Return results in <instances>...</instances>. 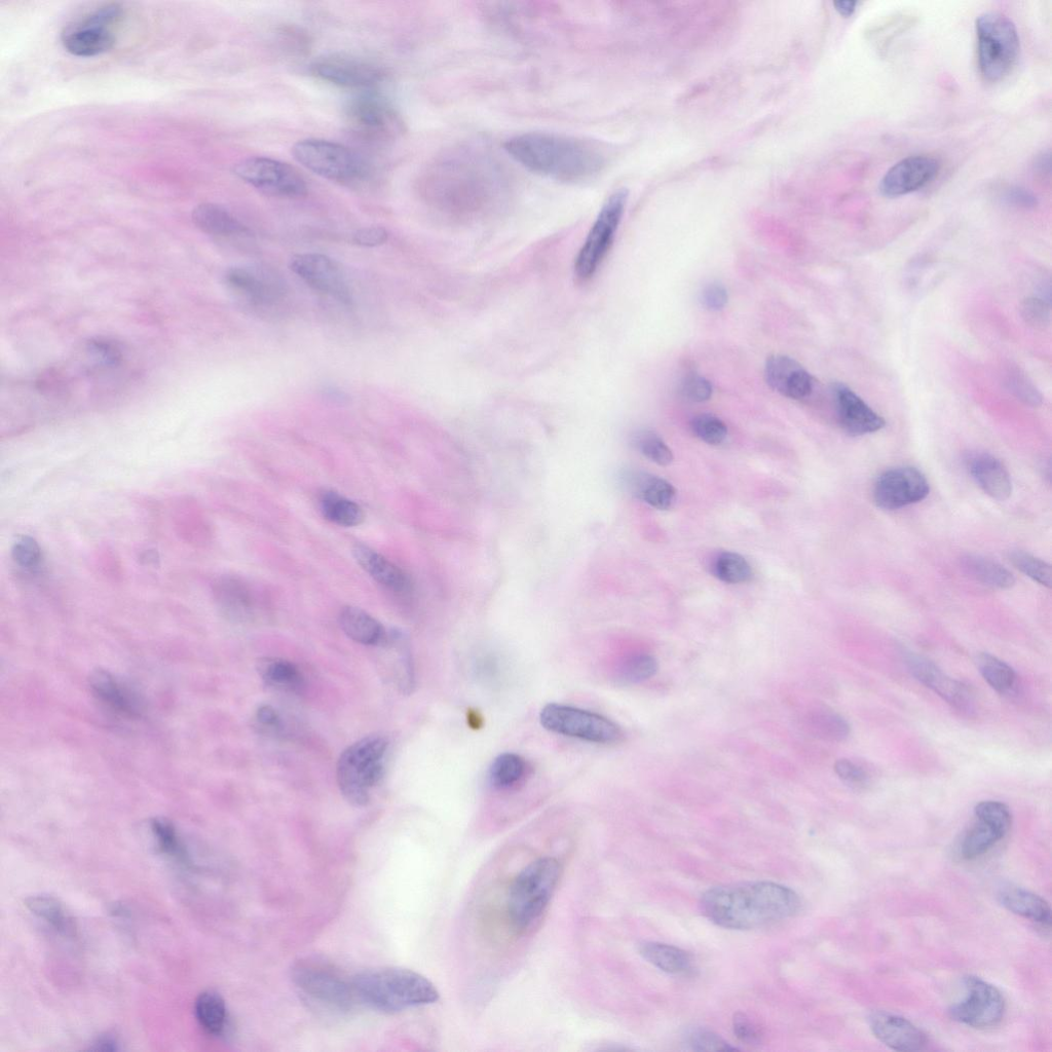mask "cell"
Listing matches in <instances>:
<instances>
[{"mask_svg":"<svg viewBox=\"0 0 1052 1052\" xmlns=\"http://www.w3.org/2000/svg\"><path fill=\"white\" fill-rule=\"evenodd\" d=\"M703 914L723 928L746 930L794 917L801 908L799 895L772 882L713 887L701 898Z\"/></svg>","mask_w":1052,"mask_h":1052,"instance_id":"6da1fadb","label":"cell"},{"mask_svg":"<svg viewBox=\"0 0 1052 1052\" xmlns=\"http://www.w3.org/2000/svg\"><path fill=\"white\" fill-rule=\"evenodd\" d=\"M505 149L525 169L560 182L591 180L606 166V156L596 143L552 133L515 136Z\"/></svg>","mask_w":1052,"mask_h":1052,"instance_id":"7a4b0ae2","label":"cell"},{"mask_svg":"<svg viewBox=\"0 0 1052 1052\" xmlns=\"http://www.w3.org/2000/svg\"><path fill=\"white\" fill-rule=\"evenodd\" d=\"M500 190V179L492 164L462 154L440 164L430 191L441 207L468 215L490 205Z\"/></svg>","mask_w":1052,"mask_h":1052,"instance_id":"3957f363","label":"cell"},{"mask_svg":"<svg viewBox=\"0 0 1052 1052\" xmlns=\"http://www.w3.org/2000/svg\"><path fill=\"white\" fill-rule=\"evenodd\" d=\"M353 984L360 1002L385 1013L433 1004L440 997L424 975L399 967L365 970L355 976Z\"/></svg>","mask_w":1052,"mask_h":1052,"instance_id":"277c9868","label":"cell"},{"mask_svg":"<svg viewBox=\"0 0 1052 1052\" xmlns=\"http://www.w3.org/2000/svg\"><path fill=\"white\" fill-rule=\"evenodd\" d=\"M562 867L553 857L539 858L526 866L511 883L507 913L513 930H532L545 914L560 881Z\"/></svg>","mask_w":1052,"mask_h":1052,"instance_id":"5b68a950","label":"cell"},{"mask_svg":"<svg viewBox=\"0 0 1052 1052\" xmlns=\"http://www.w3.org/2000/svg\"><path fill=\"white\" fill-rule=\"evenodd\" d=\"M386 737L372 735L349 746L336 766L338 787L353 806L364 807L371 799L385 772L389 750Z\"/></svg>","mask_w":1052,"mask_h":1052,"instance_id":"8992f818","label":"cell"},{"mask_svg":"<svg viewBox=\"0 0 1052 1052\" xmlns=\"http://www.w3.org/2000/svg\"><path fill=\"white\" fill-rule=\"evenodd\" d=\"M975 29L982 77L990 83L1004 80L1020 55L1017 26L1003 14L988 12L976 19Z\"/></svg>","mask_w":1052,"mask_h":1052,"instance_id":"52a82bcc","label":"cell"},{"mask_svg":"<svg viewBox=\"0 0 1052 1052\" xmlns=\"http://www.w3.org/2000/svg\"><path fill=\"white\" fill-rule=\"evenodd\" d=\"M292 980L300 994L327 1011L345 1013L359 1001L353 980L323 962H298L292 970Z\"/></svg>","mask_w":1052,"mask_h":1052,"instance_id":"ba28073f","label":"cell"},{"mask_svg":"<svg viewBox=\"0 0 1052 1052\" xmlns=\"http://www.w3.org/2000/svg\"><path fill=\"white\" fill-rule=\"evenodd\" d=\"M293 158L313 173L335 182L350 184L362 180L367 167L349 147L324 139H305L292 147Z\"/></svg>","mask_w":1052,"mask_h":1052,"instance_id":"9c48e42d","label":"cell"},{"mask_svg":"<svg viewBox=\"0 0 1052 1052\" xmlns=\"http://www.w3.org/2000/svg\"><path fill=\"white\" fill-rule=\"evenodd\" d=\"M119 4H107L67 26L61 35L64 49L77 57H96L116 45L115 25L123 18Z\"/></svg>","mask_w":1052,"mask_h":1052,"instance_id":"30bf717a","label":"cell"},{"mask_svg":"<svg viewBox=\"0 0 1052 1052\" xmlns=\"http://www.w3.org/2000/svg\"><path fill=\"white\" fill-rule=\"evenodd\" d=\"M627 200L628 192L619 190L601 208L576 258L575 276L578 281H589L603 263L615 240Z\"/></svg>","mask_w":1052,"mask_h":1052,"instance_id":"8fae6325","label":"cell"},{"mask_svg":"<svg viewBox=\"0 0 1052 1052\" xmlns=\"http://www.w3.org/2000/svg\"><path fill=\"white\" fill-rule=\"evenodd\" d=\"M540 721L550 732L597 744L616 743L623 737L620 727L611 720L567 705H546L541 711Z\"/></svg>","mask_w":1052,"mask_h":1052,"instance_id":"7c38bea8","label":"cell"},{"mask_svg":"<svg viewBox=\"0 0 1052 1052\" xmlns=\"http://www.w3.org/2000/svg\"><path fill=\"white\" fill-rule=\"evenodd\" d=\"M234 172L255 190L270 197L296 199L308 194L305 177L294 167L278 160L249 158L237 164Z\"/></svg>","mask_w":1052,"mask_h":1052,"instance_id":"4fadbf2b","label":"cell"},{"mask_svg":"<svg viewBox=\"0 0 1052 1052\" xmlns=\"http://www.w3.org/2000/svg\"><path fill=\"white\" fill-rule=\"evenodd\" d=\"M345 114L350 127L367 139L390 140L403 131L397 110L378 94L364 93L352 98Z\"/></svg>","mask_w":1052,"mask_h":1052,"instance_id":"5bb4252c","label":"cell"},{"mask_svg":"<svg viewBox=\"0 0 1052 1052\" xmlns=\"http://www.w3.org/2000/svg\"><path fill=\"white\" fill-rule=\"evenodd\" d=\"M964 985L966 996L950 1008L951 1018L974 1029L998 1026L1005 1013V1000L1001 992L976 976H967Z\"/></svg>","mask_w":1052,"mask_h":1052,"instance_id":"9a60e30c","label":"cell"},{"mask_svg":"<svg viewBox=\"0 0 1052 1052\" xmlns=\"http://www.w3.org/2000/svg\"><path fill=\"white\" fill-rule=\"evenodd\" d=\"M930 485L925 475L913 467L887 470L876 481L874 501L883 510H897L925 500Z\"/></svg>","mask_w":1052,"mask_h":1052,"instance_id":"2e32d148","label":"cell"},{"mask_svg":"<svg viewBox=\"0 0 1052 1052\" xmlns=\"http://www.w3.org/2000/svg\"><path fill=\"white\" fill-rule=\"evenodd\" d=\"M311 71L323 82L350 89H371L385 79L381 67L342 55L319 58L312 64Z\"/></svg>","mask_w":1052,"mask_h":1052,"instance_id":"e0dca14e","label":"cell"},{"mask_svg":"<svg viewBox=\"0 0 1052 1052\" xmlns=\"http://www.w3.org/2000/svg\"><path fill=\"white\" fill-rule=\"evenodd\" d=\"M289 268L313 289L350 304L351 293L345 275L330 257L318 253L297 254L291 258Z\"/></svg>","mask_w":1052,"mask_h":1052,"instance_id":"ac0fdd59","label":"cell"},{"mask_svg":"<svg viewBox=\"0 0 1052 1052\" xmlns=\"http://www.w3.org/2000/svg\"><path fill=\"white\" fill-rule=\"evenodd\" d=\"M941 170V163L930 156H913L895 164L883 177L881 193L888 198H898L915 193L931 181Z\"/></svg>","mask_w":1052,"mask_h":1052,"instance_id":"d6986e66","label":"cell"},{"mask_svg":"<svg viewBox=\"0 0 1052 1052\" xmlns=\"http://www.w3.org/2000/svg\"><path fill=\"white\" fill-rule=\"evenodd\" d=\"M225 283L256 307H271L285 294L283 281L274 273L255 268H234L225 274Z\"/></svg>","mask_w":1052,"mask_h":1052,"instance_id":"ffe728a7","label":"cell"},{"mask_svg":"<svg viewBox=\"0 0 1052 1052\" xmlns=\"http://www.w3.org/2000/svg\"><path fill=\"white\" fill-rule=\"evenodd\" d=\"M906 664L916 680L950 705L960 711H972L974 698L966 685L950 678L942 669L917 654L906 655Z\"/></svg>","mask_w":1052,"mask_h":1052,"instance_id":"44dd1931","label":"cell"},{"mask_svg":"<svg viewBox=\"0 0 1052 1052\" xmlns=\"http://www.w3.org/2000/svg\"><path fill=\"white\" fill-rule=\"evenodd\" d=\"M838 420L842 429L851 436H863L881 431L885 420L855 392L842 384L834 389Z\"/></svg>","mask_w":1052,"mask_h":1052,"instance_id":"7402d4cb","label":"cell"},{"mask_svg":"<svg viewBox=\"0 0 1052 1052\" xmlns=\"http://www.w3.org/2000/svg\"><path fill=\"white\" fill-rule=\"evenodd\" d=\"M765 377L774 391L789 399H804L814 387L811 374L795 359L784 355H774L767 360Z\"/></svg>","mask_w":1052,"mask_h":1052,"instance_id":"603a6c76","label":"cell"},{"mask_svg":"<svg viewBox=\"0 0 1052 1052\" xmlns=\"http://www.w3.org/2000/svg\"><path fill=\"white\" fill-rule=\"evenodd\" d=\"M381 647L385 657L380 658L383 674L400 693L409 695L415 689V668L406 636L400 631L388 632Z\"/></svg>","mask_w":1052,"mask_h":1052,"instance_id":"cb8c5ba5","label":"cell"},{"mask_svg":"<svg viewBox=\"0 0 1052 1052\" xmlns=\"http://www.w3.org/2000/svg\"><path fill=\"white\" fill-rule=\"evenodd\" d=\"M869 1023L875 1037L893 1050L920 1051L928 1043L922 1030L895 1014L885 1011L873 1012Z\"/></svg>","mask_w":1052,"mask_h":1052,"instance_id":"d4e9b609","label":"cell"},{"mask_svg":"<svg viewBox=\"0 0 1052 1052\" xmlns=\"http://www.w3.org/2000/svg\"><path fill=\"white\" fill-rule=\"evenodd\" d=\"M213 595L223 615L231 620L249 621L258 610L260 599L257 591L238 577L219 578L213 585Z\"/></svg>","mask_w":1052,"mask_h":1052,"instance_id":"484cf974","label":"cell"},{"mask_svg":"<svg viewBox=\"0 0 1052 1052\" xmlns=\"http://www.w3.org/2000/svg\"><path fill=\"white\" fill-rule=\"evenodd\" d=\"M972 478L992 499L1003 502L1012 494L1010 474L1004 464L988 454L974 455L968 460Z\"/></svg>","mask_w":1052,"mask_h":1052,"instance_id":"4316f807","label":"cell"},{"mask_svg":"<svg viewBox=\"0 0 1052 1052\" xmlns=\"http://www.w3.org/2000/svg\"><path fill=\"white\" fill-rule=\"evenodd\" d=\"M90 686L94 696L112 710L130 718L139 715L140 704L136 696L109 672L95 671Z\"/></svg>","mask_w":1052,"mask_h":1052,"instance_id":"83f0119b","label":"cell"},{"mask_svg":"<svg viewBox=\"0 0 1052 1052\" xmlns=\"http://www.w3.org/2000/svg\"><path fill=\"white\" fill-rule=\"evenodd\" d=\"M353 553L366 573L382 586L396 593H408L411 590L408 576L386 557L364 545H357Z\"/></svg>","mask_w":1052,"mask_h":1052,"instance_id":"f1b7e54d","label":"cell"},{"mask_svg":"<svg viewBox=\"0 0 1052 1052\" xmlns=\"http://www.w3.org/2000/svg\"><path fill=\"white\" fill-rule=\"evenodd\" d=\"M998 899L1009 912L1043 926H1050L1051 910L1041 896L1024 888L1007 886L999 891Z\"/></svg>","mask_w":1052,"mask_h":1052,"instance_id":"f546056e","label":"cell"},{"mask_svg":"<svg viewBox=\"0 0 1052 1052\" xmlns=\"http://www.w3.org/2000/svg\"><path fill=\"white\" fill-rule=\"evenodd\" d=\"M196 227L207 235L221 238L243 236L249 233L245 225L222 206L205 203L193 212Z\"/></svg>","mask_w":1052,"mask_h":1052,"instance_id":"4dcf8cb0","label":"cell"},{"mask_svg":"<svg viewBox=\"0 0 1052 1052\" xmlns=\"http://www.w3.org/2000/svg\"><path fill=\"white\" fill-rule=\"evenodd\" d=\"M340 624L351 640L364 646H380L388 633L377 619L355 607L341 611Z\"/></svg>","mask_w":1052,"mask_h":1052,"instance_id":"1f68e13d","label":"cell"},{"mask_svg":"<svg viewBox=\"0 0 1052 1052\" xmlns=\"http://www.w3.org/2000/svg\"><path fill=\"white\" fill-rule=\"evenodd\" d=\"M260 678L268 686L288 692H298L304 686L299 669L290 661L280 658H263L257 662Z\"/></svg>","mask_w":1052,"mask_h":1052,"instance_id":"d6a6232c","label":"cell"},{"mask_svg":"<svg viewBox=\"0 0 1052 1052\" xmlns=\"http://www.w3.org/2000/svg\"><path fill=\"white\" fill-rule=\"evenodd\" d=\"M25 906L57 933L65 937H74L77 933L73 919L58 899L46 895L32 896L26 900Z\"/></svg>","mask_w":1052,"mask_h":1052,"instance_id":"836d02e7","label":"cell"},{"mask_svg":"<svg viewBox=\"0 0 1052 1052\" xmlns=\"http://www.w3.org/2000/svg\"><path fill=\"white\" fill-rule=\"evenodd\" d=\"M962 566L973 579L988 587L1007 590L1016 584L1008 570L989 558L969 554L962 558Z\"/></svg>","mask_w":1052,"mask_h":1052,"instance_id":"e575fe53","label":"cell"},{"mask_svg":"<svg viewBox=\"0 0 1052 1052\" xmlns=\"http://www.w3.org/2000/svg\"><path fill=\"white\" fill-rule=\"evenodd\" d=\"M630 484L634 495L653 508L668 510L675 502V488L661 477L638 474L633 476Z\"/></svg>","mask_w":1052,"mask_h":1052,"instance_id":"d590c367","label":"cell"},{"mask_svg":"<svg viewBox=\"0 0 1052 1052\" xmlns=\"http://www.w3.org/2000/svg\"><path fill=\"white\" fill-rule=\"evenodd\" d=\"M640 953L650 964L670 974H687L693 969L691 956L673 946L645 943L640 947Z\"/></svg>","mask_w":1052,"mask_h":1052,"instance_id":"8d00e7d4","label":"cell"},{"mask_svg":"<svg viewBox=\"0 0 1052 1052\" xmlns=\"http://www.w3.org/2000/svg\"><path fill=\"white\" fill-rule=\"evenodd\" d=\"M200 1026L212 1036H221L228 1026V1008L223 998L211 991L201 993L195 1003Z\"/></svg>","mask_w":1052,"mask_h":1052,"instance_id":"74e56055","label":"cell"},{"mask_svg":"<svg viewBox=\"0 0 1052 1052\" xmlns=\"http://www.w3.org/2000/svg\"><path fill=\"white\" fill-rule=\"evenodd\" d=\"M1005 837L991 823L976 818L975 823L965 833L960 845V854L966 860H973L988 853Z\"/></svg>","mask_w":1052,"mask_h":1052,"instance_id":"f35d334b","label":"cell"},{"mask_svg":"<svg viewBox=\"0 0 1052 1052\" xmlns=\"http://www.w3.org/2000/svg\"><path fill=\"white\" fill-rule=\"evenodd\" d=\"M323 516L341 526H356L363 520L362 509L353 501L334 492H325L320 497Z\"/></svg>","mask_w":1052,"mask_h":1052,"instance_id":"ab89813d","label":"cell"},{"mask_svg":"<svg viewBox=\"0 0 1052 1052\" xmlns=\"http://www.w3.org/2000/svg\"><path fill=\"white\" fill-rule=\"evenodd\" d=\"M809 730L818 738L828 741H842L850 734V726L833 710L818 708L809 713L807 718Z\"/></svg>","mask_w":1052,"mask_h":1052,"instance_id":"60d3db41","label":"cell"},{"mask_svg":"<svg viewBox=\"0 0 1052 1052\" xmlns=\"http://www.w3.org/2000/svg\"><path fill=\"white\" fill-rule=\"evenodd\" d=\"M975 662L985 681L997 692L1006 694L1016 686V672L997 657L983 653Z\"/></svg>","mask_w":1052,"mask_h":1052,"instance_id":"b9f144b4","label":"cell"},{"mask_svg":"<svg viewBox=\"0 0 1052 1052\" xmlns=\"http://www.w3.org/2000/svg\"><path fill=\"white\" fill-rule=\"evenodd\" d=\"M150 826H152V832L158 848L163 854L175 859L185 867H193L190 856L182 845L175 826L170 821L157 818L152 821Z\"/></svg>","mask_w":1052,"mask_h":1052,"instance_id":"7bdbcfd3","label":"cell"},{"mask_svg":"<svg viewBox=\"0 0 1052 1052\" xmlns=\"http://www.w3.org/2000/svg\"><path fill=\"white\" fill-rule=\"evenodd\" d=\"M713 574L724 583L741 584L753 577L747 560L735 552L721 553L713 563Z\"/></svg>","mask_w":1052,"mask_h":1052,"instance_id":"ee69618b","label":"cell"},{"mask_svg":"<svg viewBox=\"0 0 1052 1052\" xmlns=\"http://www.w3.org/2000/svg\"><path fill=\"white\" fill-rule=\"evenodd\" d=\"M525 770V763L521 757L507 753L494 761L488 778L495 788L508 789L523 778Z\"/></svg>","mask_w":1052,"mask_h":1052,"instance_id":"f6af8a7d","label":"cell"},{"mask_svg":"<svg viewBox=\"0 0 1052 1052\" xmlns=\"http://www.w3.org/2000/svg\"><path fill=\"white\" fill-rule=\"evenodd\" d=\"M1009 560L1027 577L1047 588L1051 587V568L1047 562L1024 551H1014Z\"/></svg>","mask_w":1052,"mask_h":1052,"instance_id":"bcb514c9","label":"cell"},{"mask_svg":"<svg viewBox=\"0 0 1052 1052\" xmlns=\"http://www.w3.org/2000/svg\"><path fill=\"white\" fill-rule=\"evenodd\" d=\"M658 670L656 659L647 654L629 657L620 668V680L629 684H638L652 678Z\"/></svg>","mask_w":1052,"mask_h":1052,"instance_id":"7dc6e473","label":"cell"},{"mask_svg":"<svg viewBox=\"0 0 1052 1052\" xmlns=\"http://www.w3.org/2000/svg\"><path fill=\"white\" fill-rule=\"evenodd\" d=\"M635 445L647 459L659 466H668L673 462L671 449L654 432L638 433L635 437Z\"/></svg>","mask_w":1052,"mask_h":1052,"instance_id":"c3c4849f","label":"cell"},{"mask_svg":"<svg viewBox=\"0 0 1052 1052\" xmlns=\"http://www.w3.org/2000/svg\"><path fill=\"white\" fill-rule=\"evenodd\" d=\"M691 429L696 437L710 445H720L728 436V428L725 423L711 415H700L694 418Z\"/></svg>","mask_w":1052,"mask_h":1052,"instance_id":"681fc988","label":"cell"},{"mask_svg":"<svg viewBox=\"0 0 1052 1052\" xmlns=\"http://www.w3.org/2000/svg\"><path fill=\"white\" fill-rule=\"evenodd\" d=\"M1008 390L1025 404L1037 407L1042 404V396L1034 384L1019 369L1011 368L1006 374Z\"/></svg>","mask_w":1052,"mask_h":1052,"instance_id":"f907efd6","label":"cell"},{"mask_svg":"<svg viewBox=\"0 0 1052 1052\" xmlns=\"http://www.w3.org/2000/svg\"><path fill=\"white\" fill-rule=\"evenodd\" d=\"M975 817L983 819L995 826L1005 836L1008 834L1012 817L1009 808L997 801H985L976 805Z\"/></svg>","mask_w":1052,"mask_h":1052,"instance_id":"816d5d0a","label":"cell"},{"mask_svg":"<svg viewBox=\"0 0 1052 1052\" xmlns=\"http://www.w3.org/2000/svg\"><path fill=\"white\" fill-rule=\"evenodd\" d=\"M687 1042L692 1049L697 1051H733L736 1047L731 1046L718 1034L711 1031L696 1028L687 1034Z\"/></svg>","mask_w":1052,"mask_h":1052,"instance_id":"f5cc1de1","label":"cell"},{"mask_svg":"<svg viewBox=\"0 0 1052 1052\" xmlns=\"http://www.w3.org/2000/svg\"><path fill=\"white\" fill-rule=\"evenodd\" d=\"M1049 299L1045 296H1034L1025 300L1022 305V315L1028 324L1037 328H1044L1049 324Z\"/></svg>","mask_w":1052,"mask_h":1052,"instance_id":"db71d44e","label":"cell"},{"mask_svg":"<svg viewBox=\"0 0 1052 1052\" xmlns=\"http://www.w3.org/2000/svg\"><path fill=\"white\" fill-rule=\"evenodd\" d=\"M12 555L17 565L27 570L39 567L42 561V550L39 544L29 537H24L15 544Z\"/></svg>","mask_w":1052,"mask_h":1052,"instance_id":"11a10c76","label":"cell"},{"mask_svg":"<svg viewBox=\"0 0 1052 1052\" xmlns=\"http://www.w3.org/2000/svg\"><path fill=\"white\" fill-rule=\"evenodd\" d=\"M835 772L841 780L854 788L866 787L870 782L868 771L850 760H838L835 764Z\"/></svg>","mask_w":1052,"mask_h":1052,"instance_id":"9f6ffc18","label":"cell"},{"mask_svg":"<svg viewBox=\"0 0 1052 1052\" xmlns=\"http://www.w3.org/2000/svg\"><path fill=\"white\" fill-rule=\"evenodd\" d=\"M682 393L688 400L692 402H705L709 400L713 393V387L711 383L700 375H689L684 381L682 386Z\"/></svg>","mask_w":1052,"mask_h":1052,"instance_id":"6f0895ef","label":"cell"},{"mask_svg":"<svg viewBox=\"0 0 1052 1052\" xmlns=\"http://www.w3.org/2000/svg\"><path fill=\"white\" fill-rule=\"evenodd\" d=\"M733 1030L736 1037L744 1043L753 1045L762 1041L763 1033L759 1026L751 1022L743 1013L735 1014Z\"/></svg>","mask_w":1052,"mask_h":1052,"instance_id":"680465c9","label":"cell"},{"mask_svg":"<svg viewBox=\"0 0 1052 1052\" xmlns=\"http://www.w3.org/2000/svg\"><path fill=\"white\" fill-rule=\"evenodd\" d=\"M1002 199L1008 205L1024 209H1033L1038 204L1036 196L1020 186H1008L1002 192Z\"/></svg>","mask_w":1052,"mask_h":1052,"instance_id":"91938a15","label":"cell"},{"mask_svg":"<svg viewBox=\"0 0 1052 1052\" xmlns=\"http://www.w3.org/2000/svg\"><path fill=\"white\" fill-rule=\"evenodd\" d=\"M389 239V233L382 227L364 228L355 233L353 241L362 247H378L384 245Z\"/></svg>","mask_w":1052,"mask_h":1052,"instance_id":"94428289","label":"cell"},{"mask_svg":"<svg viewBox=\"0 0 1052 1052\" xmlns=\"http://www.w3.org/2000/svg\"><path fill=\"white\" fill-rule=\"evenodd\" d=\"M728 293L727 290L718 284H711L706 287L702 293L703 305L710 311L718 312L723 310L728 304Z\"/></svg>","mask_w":1052,"mask_h":1052,"instance_id":"6125c7cd","label":"cell"},{"mask_svg":"<svg viewBox=\"0 0 1052 1052\" xmlns=\"http://www.w3.org/2000/svg\"><path fill=\"white\" fill-rule=\"evenodd\" d=\"M257 721L266 727L276 728L280 724L278 712L270 705H262L256 711Z\"/></svg>","mask_w":1052,"mask_h":1052,"instance_id":"be15d7a7","label":"cell"},{"mask_svg":"<svg viewBox=\"0 0 1052 1052\" xmlns=\"http://www.w3.org/2000/svg\"><path fill=\"white\" fill-rule=\"evenodd\" d=\"M91 1049L92 1050H101V1051H115V1050H119V1042L114 1036L105 1035V1036L99 1038L94 1043V1046L91 1047Z\"/></svg>","mask_w":1052,"mask_h":1052,"instance_id":"e7e4bbea","label":"cell"},{"mask_svg":"<svg viewBox=\"0 0 1052 1052\" xmlns=\"http://www.w3.org/2000/svg\"><path fill=\"white\" fill-rule=\"evenodd\" d=\"M857 5V2H836L834 4L838 13L845 18H849L855 13Z\"/></svg>","mask_w":1052,"mask_h":1052,"instance_id":"03108f58","label":"cell"},{"mask_svg":"<svg viewBox=\"0 0 1052 1052\" xmlns=\"http://www.w3.org/2000/svg\"><path fill=\"white\" fill-rule=\"evenodd\" d=\"M1036 169L1039 170L1041 173L1049 172V169H1050V158H1049V155H1045L1044 154V155H1042V156H1040L1038 158V160L1036 162Z\"/></svg>","mask_w":1052,"mask_h":1052,"instance_id":"003e7915","label":"cell"}]
</instances>
